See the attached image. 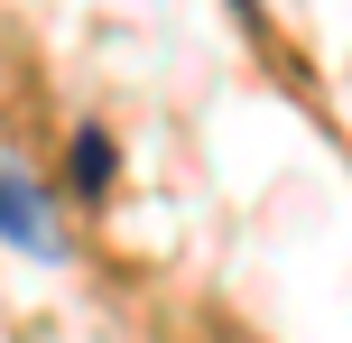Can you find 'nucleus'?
I'll return each mask as SVG.
<instances>
[{
  "mask_svg": "<svg viewBox=\"0 0 352 343\" xmlns=\"http://www.w3.org/2000/svg\"><path fill=\"white\" fill-rule=\"evenodd\" d=\"M10 251H37V260H56V232H47V214H37V186L10 167Z\"/></svg>",
  "mask_w": 352,
  "mask_h": 343,
  "instance_id": "1",
  "label": "nucleus"
},
{
  "mask_svg": "<svg viewBox=\"0 0 352 343\" xmlns=\"http://www.w3.org/2000/svg\"><path fill=\"white\" fill-rule=\"evenodd\" d=\"M74 186H84V195L111 186V140H102V130H74Z\"/></svg>",
  "mask_w": 352,
  "mask_h": 343,
  "instance_id": "2",
  "label": "nucleus"
}]
</instances>
